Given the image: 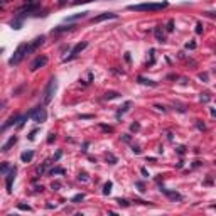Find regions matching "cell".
<instances>
[{
  "label": "cell",
  "mask_w": 216,
  "mask_h": 216,
  "mask_svg": "<svg viewBox=\"0 0 216 216\" xmlns=\"http://www.w3.org/2000/svg\"><path fill=\"white\" fill-rule=\"evenodd\" d=\"M167 2H145V3H137V5H128V10L135 12H157V10L167 9Z\"/></svg>",
  "instance_id": "cell-1"
},
{
  "label": "cell",
  "mask_w": 216,
  "mask_h": 216,
  "mask_svg": "<svg viewBox=\"0 0 216 216\" xmlns=\"http://www.w3.org/2000/svg\"><path fill=\"white\" fill-rule=\"evenodd\" d=\"M29 52H32V46H31V42H22V44L19 46V48L15 49V52H14V56L9 59V64L10 66H17L19 63H22V59L27 56Z\"/></svg>",
  "instance_id": "cell-2"
},
{
  "label": "cell",
  "mask_w": 216,
  "mask_h": 216,
  "mask_svg": "<svg viewBox=\"0 0 216 216\" xmlns=\"http://www.w3.org/2000/svg\"><path fill=\"white\" fill-rule=\"evenodd\" d=\"M39 7H41V0H26V3L17 10L15 19L24 20V15H26V14H34Z\"/></svg>",
  "instance_id": "cell-3"
},
{
  "label": "cell",
  "mask_w": 216,
  "mask_h": 216,
  "mask_svg": "<svg viewBox=\"0 0 216 216\" xmlns=\"http://www.w3.org/2000/svg\"><path fill=\"white\" fill-rule=\"evenodd\" d=\"M27 115L35 122V123H44V122L48 120V111H46L44 106H35V108H32V110L29 111Z\"/></svg>",
  "instance_id": "cell-4"
},
{
  "label": "cell",
  "mask_w": 216,
  "mask_h": 216,
  "mask_svg": "<svg viewBox=\"0 0 216 216\" xmlns=\"http://www.w3.org/2000/svg\"><path fill=\"white\" fill-rule=\"evenodd\" d=\"M56 91H57V80L56 78H51L49 83H48V86H46V89H44V103L46 105L51 103V100L54 98Z\"/></svg>",
  "instance_id": "cell-5"
},
{
  "label": "cell",
  "mask_w": 216,
  "mask_h": 216,
  "mask_svg": "<svg viewBox=\"0 0 216 216\" xmlns=\"http://www.w3.org/2000/svg\"><path fill=\"white\" fill-rule=\"evenodd\" d=\"M86 48H88V42H86V41H83V42H78V44L76 46H74V48L73 49H71V52H69V56H66V57H64V63H68V61H71V59H74V57H76L78 56V54H80L81 51H85V49Z\"/></svg>",
  "instance_id": "cell-6"
},
{
  "label": "cell",
  "mask_w": 216,
  "mask_h": 216,
  "mask_svg": "<svg viewBox=\"0 0 216 216\" xmlns=\"http://www.w3.org/2000/svg\"><path fill=\"white\" fill-rule=\"evenodd\" d=\"M15 174H17V169L12 165V169H10L9 172L5 174V186H7V193H12V182H14V179H15Z\"/></svg>",
  "instance_id": "cell-7"
},
{
  "label": "cell",
  "mask_w": 216,
  "mask_h": 216,
  "mask_svg": "<svg viewBox=\"0 0 216 216\" xmlns=\"http://www.w3.org/2000/svg\"><path fill=\"white\" fill-rule=\"evenodd\" d=\"M160 193H164L165 196L169 197V199H172V201H182L184 197H182V194H179L177 191H171V189H167V188H164V186H160Z\"/></svg>",
  "instance_id": "cell-8"
},
{
  "label": "cell",
  "mask_w": 216,
  "mask_h": 216,
  "mask_svg": "<svg viewBox=\"0 0 216 216\" xmlns=\"http://www.w3.org/2000/svg\"><path fill=\"white\" fill-rule=\"evenodd\" d=\"M117 14H113V12H103V14H100V15H96V17H93L91 19V24H98V22H103V20H110V19H117Z\"/></svg>",
  "instance_id": "cell-9"
},
{
  "label": "cell",
  "mask_w": 216,
  "mask_h": 216,
  "mask_svg": "<svg viewBox=\"0 0 216 216\" xmlns=\"http://www.w3.org/2000/svg\"><path fill=\"white\" fill-rule=\"evenodd\" d=\"M48 56H37L34 59V63L31 64V71H37L39 68H44L46 64H48Z\"/></svg>",
  "instance_id": "cell-10"
},
{
  "label": "cell",
  "mask_w": 216,
  "mask_h": 216,
  "mask_svg": "<svg viewBox=\"0 0 216 216\" xmlns=\"http://www.w3.org/2000/svg\"><path fill=\"white\" fill-rule=\"evenodd\" d=\"M132 105H134V103H132L130 100H128V102H125L123 105H122L120 108H118V111H117V120H120V118L123 117V115H125V113H127V111L132 108Z\"/></svg>",
  "instance_id": "cell-11"
},
{
  "label": "cell",
  "mask_w": 216,
  "mask_h": 216,
  "mask_svg": "<svg viewBox=\"0 0 216 216\" xmlns=\"http://www.w3.org/2000/svg\"><path fill=\"white\" fill-rule=\"evenodd\" d=\"M74 27H78L76 24H68V26H57L52 29V34H61V32H69L73 31Z\"/></svg>",
  "instance_id": "cell-12"
},
{
  "label": "cell",
  "mask_w": 216,
  "mask_h": 216,
  "mask_svg": "<svg viewBox=\"0 0 216 216\" xmlns=\"http://www.w3.org/2000/svg\"><path fill=\"white\" fill-rule=\"evenodd\" d=\"M154 34H156L157 42H160V44H164V42L167 41V39H165V34H164V31H162L160 26H157L156 29H154Z\"/></svg>",
  "instance_id": "cell-13"
},
{
  "label": "cell",
  "mask_w": 216,
  "mask_h": 216,
  "mask_svg": "<svg viewBox=\"0 0 216 216\" xmlns=\"http://www.w3.org/2000/svg\"><path fill=\"white\" fill-rule=\"evenodd\" d=\"M19 120H20V117H19V115H14V117H10L9 120H7L5 123H3V127H2V132H3V130H7V128H9L10 125H15V123H19Z\"/></svg>",
  "instance_id": "cell-14"
},
{
  "label": "cell",
  "mask_w": 216,
  "mask_h": 216,
  "mask_svg": "<svg viewBox=\"0 0 216 216\" xmlns=\"http://www.w3.org/2000/svg\"><path fill=\"white\" fill-rule=\"evenodd\" d=\"M89 12H81V14H74V15H69L64 19V22H73V20H80V19H85V17H88Z\"/></svg>",
  "instance_id": "cell-15"
},
{
  "label": "cell",
  "mask_w": 216,
  "mask_h": 216,
  "mask_svg": "<svg viewBox=\"0 0 216 216\" xmlns=\"http://www.w3.org/2000/svg\"><path fill=\"white\" fill-rule=\"evenodd\" d=\"M44 41H46V37H44V35H39V37H35L34 41L31 42V46H32V51H35L37 48H41V46L44 44Z\"/></svg>",
  "instance_id": "cell-16"
},
{
  "label": "cell",
  "mask_w": 216,
  "mask_h": 216,
  "mask_svg": "<svg viewBox=\"0 0 216 216\" xmlns=\"http://www.w3.org/2000/svg\"><path fill=\"white\" fill-rule=\"evenodd\" d=\"M15 142H17V137H15V135H12V137H10V139H9V140H7V142L2 145V152H7V150H9L10 147H12L14 143H15Z\"/></svg>",
  "instance_id": "cell-17"
},
{
  "label": "cell",
  "mask_w": 216,
  "mask_h": 216,
  "mask_svg": "<svg viewBox=\"0 0 216 216\" xmlns=\"http://www.w3.org/2000/svg\"><path fill=\"white\" fill-rule=\"evenodd\" d=\"M32 159H34V152H32V150H27V152L20 154V160L22 162H31Z\"/></svg>",
  "instance_id": "cell-18"
},
{
  "label": "cell",
  "mask_w": 216,
  "mask_h": 216,
  "mask_svg": "<svg viewBox=\"0 0 216 216\" xmlns=\"http://www.w3.org/2000/svg\"><path fill=\"white\" fill-rule=\"evenodd\" d=\"M137 81L140 83V85H149V86H157V81H152V80H147V78L143 76H139L137 78Z\"/></svg>",
  "instance_id": "cell-19"
},
{
  "label": "cell",
  "mask_w": 216,
  "mask_h": 216,
  "mask_svg": "<svg viewBox=\"0 0 216 216\" xmlns=\"http://www.w3.org/2000/svg\"><path fill=\"white\" fill-rule=\"evenodd\" d=\"M118 96H120V93H117V91H106L103 98L105 100H113V98H118Z\"/></svg>",
  "instance_id": "cell-20"
},
{
  "label": "cell",
  "mask_w": 216,
  "mask_h": 216,
  "mask_svg": "<svg viewBox=\"0 0 216 216\" xmlns=\"http://www.w3.org/2000/svg\"><path fill=\"white\" fill-rule=\"evenodd\" d=\"M111 188H113V184H111V181L105 182V186H103V194H105V196H108V194L111 193Z\"/></svg>",
  "instance_id": "cell-21"
},
{
  "label": "cell",
  "mask_w": 216,
  "mask_h": 216,
  "mask_svg": "<svg viewBox=\"0 0 216 216\" xmlns=\"http://www.w3.org/2000/svg\"><path fill=\"white\" fill-rule=\"evenodd\" d=\"M22 22H24V20H20V19H15V20H14L12 24H10V26H12V29H15V31H19V29H22Z\"/></svg>",
  "instance_id": "cell-22"
},
{
  "label": "cell",
  "mask_w": 216,
  "mask_h": 216,
  "mask_svg": "<svg viewBox=\"0 0 216 216\" xmlns=\"http://www.w3.org/2000/svg\"><path fill=\"white\" fill-rule=\"evenodd\" d=\"M49 174H51V176H54V174H66V171H64L63 167H54V169L49 171Z\"/></svg>",
  "instance_id": "cell-23"
},
{
  "label": "cell",
  "mask_w": 216,
  "mask_h": 216,
  "mask_svg": "<svg viewBox=\"0 0 216 216\" xmlns=\"http://www.w3.org/2000/svg\"><path fill=\"white\" fill-rule=\"evenodd\" d=\"M106 160H108V164H111V165H113V164H117V162H118V159L113 156V154H106Z\"/></svg>",
  "instance_id": "cell-24"
},
{
  "label": "cell",
  "mask_w": 216,
  "mask_h": 216,
  "mask_svg": "<svg viewBox=\"0 0 216 216\" xmlns=\"http://www.w3.org/2000/svg\"><path fill=\"white\" fill-rule=\"evenodd\" d=\"M199 102L201 103H208V102H210V93H201V95H199Z\"/></svg>",
  "instance_id": "cell-25"
},
{
  "label": "cell",
  "mask_w": 216,
  "mask_h": 216,
  "mask_svg": "<svg viewBox=\"0 0 216 216\" xmlns=\"http://www.w3.org/2000/svg\"><path fill=\"white\" fill-rule=\"evenodd\" d=\"M83 199H85V194H76V196H73V197H71V203H80V201H83Z\"/></svg>",
  "instance_id": "cell-26"
},
{
  "label": "cell",
  "mask_w": 216,
  "mask_h": 216,
  "mask_svg": "<svg viewBox=\"0 0 216 216\" xmlns=\"http://www.w3.org/2000/svg\"><path fill=\"white\" fill-rule=\"evenodd\" d=\"M48 164H49V162H44L42 165H39V167H37V176H42V174H44V172H46V167H48Z\"/></svg>",
  "instance_id": "cell-27"
},
{
  "label": "cell",
  "mask_w": 216,
  "mask_h": 216,
  "mask_svg": "<svg viewBox=\"0 0 216 216\" xmlns=\"http://www.w3.org/2000/svg\"><path fill=\"white\" fill-rule=\"evenodd\" d=\"M117 203L120 204L122 208H128V206H130V203H128L127 199H122V197H118V199H117Z\"/></svg>",
  "instance_id": "cell-28"
},
{
  "label": "cell",
  "mask_w": 216,
  "mask_h": 216,
  "mask_svg": "<svg viewBox=\"0 0 216 216\" xmlns=\"http://www.w3.org/2000/svg\"><path fill=\"white\" fill-rule=\"evenodd\" d=\"M10 169H12V167H10V165H9V164H7V162H5V164H3V165H2V169H0V172H2V174H3V176H5V174H7V172H9V171H10Z\"/></svg>",
  "instance_id": "cell-29"
},
{
  "label": "cell",
  "mask_w": 216,
  "mask_h": 216,
  "mask_svg": "<svg viewBox=\"0 0 216 216\" xmlns=\"http://www.w3.org/2000/svg\"><path fill=\"white\" fill-rule=\"evenodd\" d=\"M78 179H80V181H83V182H86L88 181V174H86V172H80V176H78Z\"/></svg>",
  "instance_id": "cell-30"
},
{
  "label": "cell",
  "mask_w": 216,
  "mask_h": 216,
  "mask_svg": "<svg viewBox=\"0 0 216 216\" xmlns=\"http://www.w3.org/2000/svg\"><path fill=\"white\" fill-rule=\"evenodd\" d=\"M154 63H156V51L150 49V63H149V66H152Z\"/></svg>",
  "instance_id": "cell-31"
},
{
  "label": "cell",
  "mask_w": 216,
  "mask_h": 216,
  "mask_svg": "<svg viewBox=\"0 0 216 216\" xmlns=\"http://www.w3.org/2000/svg\"><path fill=\"white\" fill-rule=\"evenodd\" d=\"M130 130H132V132H139V130H140V123H139V122H135V123L130 125Z\"/></svg>",
  "instance_id": "cell-32"
},
{
  "label": "cell",
  "mask_w": 216,
  "mask_h": 216,
  "mask_svg": "<svg viewBox=\"0 0 216 216\" xmlns=\"http://www.w3.org/2000/svg\"><path fill=\"white\" fill-rule=\"evenodd\" d=\"M100 128H102V130L103 132H108V134H111V132H113V128H111V127H108V125H100Z\"/></svg>",
  "instance_id": "cell-33"
},
{
  "label": "cell",
  "mask_w": 216,
  "mask_h": 216,
  "mask_svg": "<svg viewBox=\"0 0 216 216\" xmlns=\"http://www.w3.org/2000/svg\"><path fill=\"white\" fill-rule=\"evenodd\" d=\"M17 208H19L20 211H31V210H32V208L29 206V204H19V206H17Z\"/></svg>",
  "instance_id": "cell-34"
},
{
  "label": "cell",
  "mask_w": 216,
  "mask_h": 216,
  "mask_svg": "<svg viewBox=\"0 0 216 216\" xmlns=\"http://www.w3.org/2000/svg\"><path fill=\"white\" fill-rule=\"evenodd\" d=\"M172 31H174V20H169V22H167V32H172Z\"/></svg>",
  "instance_id": "cell-35"
},
{
  "label": "cell",
  "mask_w": 216,
  "mask_h": 216,
  "mask_svg": "<svg viewBox=\"0 0 216 216\" xmlns=\"http://www.w3.org/2000/svg\"><path fill=\"white\" fill-rule=\"evenodd\" d=\"M122 140H123V142H127V143H130L132 142V137L128 135V134H123V135H122Z\"/></svg>",
  "instance_id": "cell-36"
},
{
  "label": "cell",
  "mask_w": 216,
  "mask_h": 216,
  "mask_svg": "<svg viewBox=\"0 0 216 216\" xmlns=\"http://www.w3.org/2000/svg\"><path fill=\"white\" fill-rule=\"evenodd\" d=\"M196 34H203V24L201 22L196 24Z\"/></svg>",
  "instance_id": "cell-37"
},
{
  "label": "cell",
  "mask_w": 216,
  "mask_h": 216,
  "mask_svg": "<svg viewBox=\"0 0 216 216\" xmlns=\"http://www.w3.org/2000/svg\"><path fill=\"white\" fill-rule=\"evenodd\" d=\"M177 154H179V156H184V154H186V147L184 145H179L177 147Z\"/></svg>",
  "instance_id": "cell-38"
},
{
  "label": "cell",
  "mask_w": 216,
  "mask_h": 216,
  "mask_svg": "<svg viewBox=\"0 0 216 216\" xmlns=\"http://www.w3.org/2000/svg\"><path fill=\"white\" fill-rule=\"evenodd\" d=\"M51 188H52L54 191H59V188H61V182H59V181H54V182H52V186H51Z\"/></svg>",
  "instance_id": "cell-39"
},
{
  "label": "cell",
  "mask_w": 216,
  "mask_h": 216,
  "mask_svg": "<svg viewBox=\"0 0 216 216\" xmlns=\"http://www.w3.org/2000/svg\"><path fill=\"white\" fill-rule=\"evenodd\" d=\"M89 2H93V0H74L73 5H80V3H89Z\"/></svg>",
  "instance_id": "cell-40"
},
{
  "label": "cell",
  "mask_w": 216,
  "mask_h": 216,
  "mask_svg": "<svg viewBox=\"0 0 216 216\" xmlns=\"http://www.w3.org/2000/svg\"><path fill=\"white\" fill-rule=\"evenodd\" d=\"M196 127L199 130H206V127H204V123H201V120H196Z\"/></svg>",
  "instance_id": "cell-41"
},
{
  "label": "cell",
  "mask_w": 216,
  "mask_h": 216,
  "mask_svg": "<svg viewBox=\"0 0 216 216\" xmlns=\"http://www.w3.org/2000/svg\"><path fill=\"white\" fill-rule=\"evenodd\" d=\"M54 140H56V134H49V137H48V143H52Z\"/></svg>",
  "instance_id": "cell-42"
},
{
  "label": "cell",
  "mask_w": 216,
  "mask_h": 216,
  "mask_svg": "<svg viewBox=\"0 0 216 216\" xmlns=\"http://www.w3.org/2000/svg\"><path fill=\"white\" fill-rule=\"evenodd\" d=\"M35 134H37V130H32L31 134L27 135V139H29V140H34V139H35Z\"/></svg>",
  "instance_id": "cell-43"
},
{
  "label": "cell",
  "mask_w": 216,
  "mask_h": 216,
  "mask_svg": "<svg viewBox=\"0 0 216 216\" xmlns=\"http://www.w3.org/2000/svg\"><path fill=\"white\" fill-rule=\"evenodd\" d=\"M199 80H203L204 83L208 81V73H199Z\"/></svg>",
  "instance_id": "cell-44"
},
{
  "label": "cell",
  "mask_w": 216,
  "mask_h": 216,
  "mask_svg": "<svg viewBox=\"0 0 216 216\" xmlns=\"http://www.w3.org/2000/svg\"><path fill=\"white\" fill-rule=\"evenodd\" d=\"M186 49H196V42H188V44H186Z\"/></svg>",
  "instance_id": "cell-45"
},
{
  "label": "cell",
  "mask_w": 216,
  "mask_h": 216,
  "mask_svg": "<svg viewBox=\"0 0 216 216\" xmlns=\"http://www.w3.org/2000/svg\"><path fill=\"white\" fill-rule=\"evenodd\" d=\"M132 152H134V154H137V156H139V154H140V152H142V150H140V147H137V145H134V147H132Z\"/></svg>",
  "instance_id": "cell-46"
},
{
  "label": "cell",
  "mask_w": 216,
  "mask_h": 216,
  "mask_svg": "<svg viewBox=\"0 0 216 216\" xmlns=\"http://www.w3.org/2000/svg\"><path fill=\"white\" fill-rule=\"evenodd\" d=\"M61 156H63V152L59 150V152H57L56 156H54V160H59V159H61Z\"/></svg>",
  "instance_id": "cell-47"
},
{
  "label": "cell",
  "mask_w": 216,
  "mask_h": 216,
  "mask_svg": "<svg viewBox=\"0 0 216 216\" xmlns=\"http://www.w3.org/2000/svg\"><path fill=\"white\" fill-rule=\"evenodd\" d=\"M142 174H143V177H149V172H147L145 167H142Z\"/></svg>",
  "instance_id": "cell-48"
},
{
  "label": "cell",
  "mask_w": 216,
  "mask_h": 216,
  "mask_svg": "<svg viewBox=\"0 0 216 216\" xmlns=\"http://www.w3.org/2000/svg\"><path fill=\"white\" fill-rule=\"evenodd\" d=\"M157 110H160V111H165V106H162V105H156Z\"/></svg>",
  "instance_id": "cell-49"
},
{
  "label": "cell",
  "mask_w": 216,
  "mask_h": 216,
  "mask_svg": "<svg viewBox=\"0 0 216 216\" xmlns=\"http://www.w3.org/2000/svg\"><path fill=\"white\" fill-rule=\"evenodd\" d=\"M88 145H89V143L85 142V145H83V152H86V150H88Z\"/></svg>",
  "instance_id": "cell-50"
},
{
  "label": "cell",
  "mask_w": 216,
  "mask_h": 216,
  "mask_svg": "<svg viewBox=\"0 0 216 216\" xmlns=\"http://www.w3.org/2000/svg\"><path fill=\"white\" fill-rule=\"evenodd\" d=\"M137 186L140 188V191H145V189H143V182H137Z\"/></svg>",
  "instance_id": "cell-51"
},
{
  "label": "cell",
  "mask_w": 216,
  "mask_h": 216,
  "mask_svg": "<svg viewBox=\"0 0 216 216\" xmlns=\"http://www.w3.org/2000/svg\"><path fill=\"white\" fill-rule=\"evenodd\" d=\"M211 115H213V117H216V110H211Z\"/></svg>",
  "instance_id": "cell-52"
},
{
  "label": "cell",
  "mask_w": 216,
  "mask_h": 216,
  "mask_svg": "<svg viewBox=\"0 0 216 216\" xmlns=\"http://www.w3.org/2000/svg\"><path fill=\"white\" fill-rule=\"evenodd\" d=\"M5 2H9V0H2V3H5Z\"/></svg>",
  "instance_id": "cell-53"
},
{
  "label": "cell",
  "mask_w": 216,
  "mask_h": 216,
  "mask_svg": "<svg viewBox=\"0 0 216 216\" xmlns=\"http://www.w3.org/2000/svg\"><path fill=\"white\" fill-rule=\"evenodd\" d=\"M214 73H216V71H214Z\"/></svg>",
  "instance_id": "cell-54"
}]
</instances>
